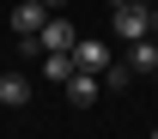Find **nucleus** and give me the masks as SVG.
<instances>
[{
	"label": "nucleus",
	"mask_w": 158,
	"mask_h": 139,
	"mask_svg": "<svg viewBox=\"0 0 158 139\" xmlns=\"http://www.w3.org/2000/svg\"><path fill=\"white\" fill-rule=\"evenodd\" d=\"M110 6H128V0H110Z\"/></svg>",
	"instance_id": "nucleus-13"
},
{
	"label": "nucleus",
	"mask_w": 158,
	"mask_h": 139,
	"mask_svg": "<svg viewBox=\"0 0 158 139\" xmlns=\"http://www.w3.org/2000/svg\"><path fill=\"white\" fill-rule=\"evenodd\" d=\"M79 67H73V55H43V79H55V85H67Z\"/></svg>",
	"instance_id": "nucleus-8"
},
{
	"label": "nucleus",
	"mask_w": 158,
	"mask_h": 139,
	"mask_svg": "<svg viewBox=\"0 0 158 139\" xmlns=\"http://www.w3.org/2000/svg\"><path fill=\"white\" fill-rule=\"evenodd\" d=\"M31 97H37V91H31L24 73H0V103H6V109H24Z\"/></svg>",
	"instance_id": "nucleus-5"
},
{
	"label": "nucleus",
	"mask_w": 158,
	"mask_h": 139,
	"mask_svg": "<svg viewBox=\"0 0 158 139\" xmlns=\"http://www.w3.org/2000/svg\"><path fill=\"white\" fill-rule=\"evenodd\" d=\"M98 91H103V79H98V73H73V79H67V103H73V109L98 103Z\"/></svg>",
	"instance_id": "nucleus-6"
},
{
	"label": "nucleus",
	"mask_w": 158,
	"mask_h": 139,
	"mask_svg": "<svg viewBox=\"0 0 158 139\" xmlns=\"http://www.w3.org/2000/svg\"><path fill=\"white\" fill-rule=\"evenodd\" d=\"M152 85H158V67H152Z\"/></svg>",
	"instance_id": "nucleus-14"
},
{
	"label": "nucleus",
	"mask_w": 158,
	"mask_h": 139,
	"mask_svg": "<svg viewBox=\"0 0 158 139\" xmlns=\"http://www.w3.org/2000/svg\"><path fill=\"white\" fill-rule=\"evenodd\" d=\"M152 139H158V127H152Z\"/></svg>",
	"instance_id": "nucleus-15"
},
{
	"label": "nucleus",
	"mask_w": 158,
	"mask_h": 139,
	"mask_svg": "<svg viewBox=\"0 0 158 139\" xmlns=\"http://www.w3.org/2000/svg\"><path fill=\"white\" fill-rule=\"evenodd\" d=\"M43 24H49V12H43V0H19V6H12V30H19V37H37Z\"/></svg>",
	"instance_id": "nucleus-4"
},
{
	"label": "nucleus",
	"mask_w": 158,
	"mask_h": 139,
	"mask_svg": "<svg viewBox=\"0 0 158 139\" xmlns=\"http://www.w3.org/2000/svg\"><path fill=\"white\" fill-rule=\"evenodd\" d=\"M43 6H49V12H61V6H67V0H43Z\"/></svg>",
	"instance_id": "nucleus-11"
},
{
	"label": "nucleus",
	"mask_w": 158,
	"mask_h": 139,
	"mask_svg": "<svg viewBox=\"0 0 158 139\" xmlns=\"http://www.w3.org/2000/svg\"><path fill=\"white\" fill-rule=\"evenodd\" d=\"M122 60H128L134 73H152V67H158V37H140V42H128V55H122Z\"/></svg>",
	"instance_id": "nucleus-7"
},
{
	"label": "nucleus",
	"mask_w": 158,
	"mask_h": 139,
	"mask_svg": "<svg viewBox=\"0 0 158 139\" xmlns=\"http://www.w3.org/2000/svg\"><path fill=\"white\" fill-rule=\"evenodd\" d=\"M128 79H134L128 60H110V67H103V91H128Z\"/></svg>",
	"instance_id": "nucleus-9"
},
{
	"label": "nucleus",
	"mask_w": 158,
	"mask_h": 139,
	"mask_svg": "<svg viewBox=\"0 0 158 139\" xmlns=\"http://www.w3.org/2000/svg\"><path fill=\"white\" fill-rule=\"evenodd\" d=\"M110 30H116L122 42L152 37V6H146V0H128V6H116V12H110Z\"/></svg>",
	"instance_id": "nucleus-1"
},
{
	"label": "nucleus",
	"mask_w": 158,
	"mask_h": 139,
	"mask_svg": "<svg viewBox=\"0 0 158 139\" xmlns=\"http://www.w3.org/2000/svg\"><path fill=\"white\" fill-rule=\"evenodd\" d=\"M152 37H158V6H152Z\"/></svg>",
	"instance_id": "nucleus-12"
},
{
	"label": "nucleus",
	"mask_w": 158,
	"mask_h": 139,
	"mask_svg": "<svg viewBox=\"0 0 158 139\" xmlns=\"http://www.w3.org/2000/svg\"><path fill=\"white\" fill-rule=\"evenodd\" d=\"M73 42H79L73 18H61V12H49V24H43V48H49V55H73Z\"/></svg>",
	"instance_id": "nucleus-3"
},
{
	"label": "nucleus",
	"mask_w": 158,
	"mask_h": 139,
	"mask_svg": "<svg viewBox=\"0 0 158 139\" xmlns=\"http://www.w3.org/2000/svg\"><path fill=\"white\" fill-rule=\"evenodd\" d=\"M19 55L24 60H43V55H49V48H43V30H37V37H19Z\"/></svg>",
	"instance_id": "nucleus-10"
},
{
	"label": "nucleus",
	"mask_w": 158,
	"mask_h": 139,
	"mask_svg": "<svg viewBox=\"0 0 158 139\" xmlns=\"http://www.w3.org/2000/svg\"><path fill=\"white\" fill-rule=\"evenodd\" d=\"M110 60H116V55H110L103 37H79V42H73V67H79V73H98V79H103Z\"/></svg>",
	"instance_id": "nucleus-2"
}]
</instances>
